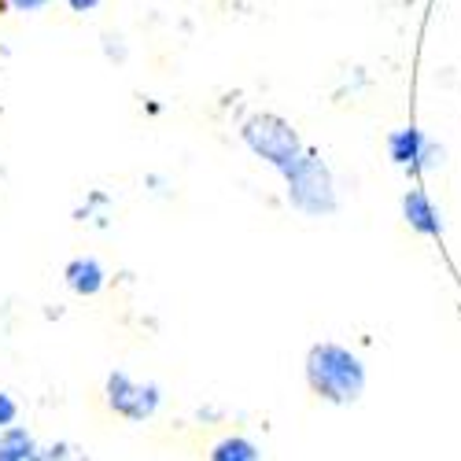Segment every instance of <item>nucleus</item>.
I'll use <instances>...</instances> for the list:
<instances>
[{"instance_id": "1", "label": "nucleus", "mask_w": 461, "mask_h": 461, "mask_svg": "<svg viewBox=\"0 0 461 461\" xmlns=\"http://www.w3.org/2000/svg\"><path fill=\"white\" fill-rule=\"evenodd\" d=\"M303 376H306V388L329 406H355L366 395V380H369L366 362L351 348L332 339H321L306 351Z\"/></svg>"}, {"instance_id": "2", "label": "nucleus", "mask_w": 461, "mask_h": 461, "mask_svg": "<svg viewBox=\"0 0 461 461\" xmlns=\"http://www.w3.org/2000/svg\"><path fill=\"white\" fill-rule=\"evenodd\" d=\"M281 177H285V196H288V203L299 214H306V218H332L339 211V192H336L332 167L318 156L314 148H306Z\"/></svg>"}, {"instance_id": "3", "label": "nucleus", "mask_w": 461, "mask_h": 461, "mask_svg": "<svg viewBox=\"0 0 461 461\" xmlns=\"http://www.w3.org/2000/svg\"><path fill=\"white\" fill-rule=\"evenodd\" d=\"M240 140H244V148L251 151L255 159H262L266 167H274L277 174H285L306 151L299 130L288 119L270 114V111H258V114H251V119H244Z\"/></svg>"}, {"instance_id": "4", "label": "nucleus", "mask_w": 461, "mask_h": 461, "mask_svg": "<svg viewBox=\"0 0 461 461\" xmlns=\"http://www.w3.org/2000/svg\"><path fill=\"white\" fill-rule=\"evenodd\" d=\"M104 395H107V406L119 413V417L133 420V425H144L148 417H156V410H159V402H163L159 384H151V380L140 384V380H133V376L122 373V369L107 373Z\"/></svg>"}, {"instance_id": "5", "label": "nucleus", "mask_w": 461, "mask_h": 461, "mask_svg": "<svg viewBox=\"0 0 461 461\" xmlns=\"http://www.w3.org/2000/svg\"><path fill=\"white\" fill-rule=\"evenodd\" d=\"M388 159L410 174H436L447 163V148L420 126H402L388 133Z\"/></svg>"}, {"instance_id": "6", "label": "nucleus", "mask_w": 461, "mask_h": 461, "mask_svg": "<svg viewBox=\"0 0 461 461\" xmlns=\"http://www.w3.org/2000/svg\"><path fill=\"white\" fill-rule=\"evenodd\" d=\"M402 221L413 229V233L429 237V240L443 237V214H439V207L432 203V196L425 188H410L402 196Z\"/></svg>"}, {"instance_id": "7", "label": "nucleus", "mask_w": 461, "mask_h": 461, "mask_svg": "<svg viewBox=\"0 0 461 461\" xmlns=\"http://www.w3.org/2000/svg\"><path fill=\"white\" fill-rule=\"evenodd\" d=\"M63 281H67V288H70L74 295L93 299V295H100V292H104L107 274H104V266H100L96 258L82 255V258H70V262L63 266Z\"/></svg>"}, {"instance_id": "8", "label": "nucleus", "mask_w": 461, "mask_h": 461, "mask_svg": "<svg viewBox=\"0 0 461 461\" xmlns=\"http://www.w3.org/2000/svg\"><path fill=\"white\" fill-rule=\"evenodd\" d=\"M0 461H45V450L37 447V439L26 429L12 425L0 432Z\"/></svg>"}, {"instance_id": "9", "label": "nucleus", "mask_w": 461, "mask_h": 461, "mask_svg": "<svg viewBox=\"0 0 461 461\" xmlns=\"http://www.w3.org/2000/svg\"><path fill=\"white\" fill-rule=\"evenodd\" d=\"M211 461H262V450L248 436H225L211 447Z\"/></svg>"}, {"instance_id": "10", "label": "nucleus", "mask_w": 461, "mask_h": 461, "mask_svg": "<svg viewBox=\"0 0 461 461\" xmlns=\"http://www.w3.org/2000/svg\"><path fill=\"white\" fill-rule=\"evenodd\" d=\"M15 417H19V402H15L8 392H0V432L12 429V425H15Z\"/></svg>"}, {"instance_id": "11", "label": "nucleus", "mask_w": 461, "mask_h": 461, "mask_svg": "<svg viewBox=\"0 0 461 461\" xmlns=\"http://www.w3.org/2000/svg\"><path fill=\"white\" fill-rule=\"evenodd\" d=\"M8 5H12L15 12H41V8L52 5V0H8Z\"/></svg>"}, {"instance_id": "12", "label": "nucleus", "mask_w": 461, "mask_h": 461, "mask_svg": "<svg viewBox=\"0 0 461 461\" xmlns=\"http://www.w3.org/2000/svg\"><path fill=\"white\" fill-rule=\"evenodd\" d=\"M67 8L78 12V15H86V12H96V8H100V0H67Z\"/></svg>"}]
</instances>
